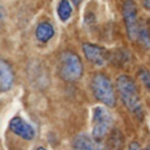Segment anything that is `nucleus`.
<instances>
[{
    "instance_id": "18",
    "label": "nucleus",
    "mask_w": 150,
    "mask_h": 150,
    "mask_svg": "<svg viewBox=\"0 0 150 150\" xmlns=\"http://www.w3.org/2000/svg\"><path fill=\"white\" fill-rule=\"evenodd\" d=\"M72 1H73V3H74V4H76V6H79V4H80V3H81L82 0H72Z\"/></svg>"
},
{
    "instance_id": "20",
    "label": "nucleus",
    "mask_w": 150,
    "mask_h": 150,
    "mask_svg": "<svg viewBox=\"0 0 150 150\" xmlns=\"http://www.w3.org/2000/svg\"><path fill=\"white\" fill-rule=\"evenodd\" d=\"M146 150H150V145H147L146 146Z\"/></svg>"
},
{
    "instance_id": "9",
    "label": "nucleus",
    "mask_w": 150,
    "mask_h": 150,
    "mask_svg": "<svg viewBox=\"0 0 150 150\" xmlns=\"http://www.w3.org/2000/svg\"><path fill=\"white\" fill-rule=\"evenodd\" d=\"M73 150H104L93 137L81 133L74 137L73 139Z\"/></svg>"
},
{
    "instance_id": "12",
    "label": "nucleus",
    "mask_w": 150,
    "mask_h": 150,
    "mask_svg": "<svg viewBox=\"0 0 150 150\" xmlns=\"http://www.w3.org/2000/svg\"><path fill=\"white\" fill-rule=\"evenodd\" d=\"M137 40L141 42L145 48H150V28L147 27L146 23L139 24V29H138V36Z\"/></svg>"
},
{
    "instance_id": "11",
    "label": "nucleus",
    "mask_w": 150,
    "mask_h": 150,
    "mask_svg": "<svg viewBox=\"0 0 150 150\" xmlns=\"http://www.w3.org/2000/svg\"><path fill=\"white\" fill-rule=\"evenodd\" d=\"M72 4L69 3V0H60L57 4V15H59L61 21H67L69 17L72 16Z\"/></svg>"
},
{
    "instance_id": "8",
    "label": "nucleus",
    "mask_w": 150,
    "mask_h": 150,
    "mask_svg": "<svg viewBox=\"0 0 150 150\" xmlns=\"http://www.w3.org/2000/svg\"><path fill=\"white\" fill-rule=\"evenodd\" d=\"M13 71L6 60L0 59V92H7L13 85Z\"/></svg>"
},
{
    "instance_id": "4",
    "label": "nucleus",
    "mask_w": 150,
    "mask_h": 150,
    "mask_svg": "<svg viewBox=\"0 0 150 150\" xmlns=\"http://www.w3.org/2000/svg\"><path fill=\"white\" fill-rule=\"evenodd\" d=\"M92 124H93L92 137L96 141H101L102 138L108 136L110 129L113 127V117L105 106H96L93 108Z\"/></svg>"
},
{
    "instance_id": "5",
    "label": "nucleus",
    "mask_w": 150,
    "mask_h": 150,
    "mask_svg": "<svg viewBox=\"0 0 150 150\" xmlns=\"http://www.w3.org/2000/svg\"><path fill=\"white\" fill-rule=\"evenodd\" d=\"M122 16H124L127 36L130 37V40H137L139 23H138L137 6L133 0H125L124 1V4H122Z\"/></svg>"
},
{
    "instance_id": "1",
    "label": "nucleus",
    "mask_w": 150,
    "mask_h": 150,
    "mask_svg": "<svg viewBox=\"0 0 150 150\" xmlns=\"http://www.w3.org/2000/svg\"><path fill=\"white\" fill-rule=\"evenodd\" d=\"M117 91H118L120 98L124 105L133 113L141 112V100H139L138 88L132 77L122 74L117 79Z\"/></svg>"
},
{
    "instance_id": "15",
    "label": "nucleus",
    "mask_w": 150,
    "mask_h": 150,
    "mask_svg": "<svg viewBox=\"0 0 150 150\" xmlns=\"http://www.w3.org/2000/svg\"><path fill=\"white\" fill-rule=\"evenodd\" d=\"M127 150H142V149L138 142H132V144L129 145V147H127Z\"/></svg>"
},
{
    "instance_id": "3",
    "label": "nucleus",
    "mask_w": 150,
    "mask_h": 150,
    "mask_svg": "<svg viewBox=\"0 0 150 150\" xmlns=\"http://www.w3.org/2000/svg\"><path fill=\"white\" fill-rule=\"evenodd\" d=\"M92 91L100 102L112 108L116 105V93L110 79L102 73H97L92 79Z\"/></svg>"
},
{
    "instance_id": "2",
    "label": "nucleus",
    "mask_w": 150,
    "mask_h": 150,
    "mask_svg": "<svg viewBox=\"0 0 150 150\" xmlns=\"http://www.w3.org/2000/svg\"><path fill=\"white\" fill-rule=\"evenodd\" d=\"M82 61L79 54L71 51H65L60 54L59 59V74L62 80L68 82H74L82 76Z\"/></svg>"
},
{
    "instance_id": "16",
    "label": "nucleus",
    "mask_w": 150,
    "mask_h": 150,
    "mask_svg": "<svg viewBox=\"0 0 150 150\" xmlns=\"http://www.w3.org/2000/svg\"><path fill=\"white\" fill-rule=\"evenodd\" d=\"M142 4H144L145 8L150 11V0H142Z\"/></svg>"
},
{
    "instance_id": "19",
    "label": "nucleus",
    "mask_w": 150,
    "mask_h": 150,
    "mask_svg": "<svg viewBox=\"0 0 150 150\" xmlns=\"http://www.w3.org/2000/svg\"><path fill=\"white\" fill-rule=\"evenodd\" d=\"M36 150H48V149H45V147H42V146H40V147H37Z\"/></svg>"
},
{
    "instance_id": "13",
    "label": "nucleus",
    "mask_w": 150,
    "mask_h": 150,
    "mask_svg": "<svg viewBox=\"0 0 150 150\" xmlns=\"http://www.w3.org/2000/svg\"><path fill=\"white\" fill-rule=\"evenodd\" d=\"M109 149L112 150H121L122 149V134L118 130H114L109 139Z\"/></svg>"
},
{
    "instance_id": "14",
    "label": "nucleus",
    "mask_w": 150,
    "mask_h": 150,
    "mask_svg": "<svg viewBox=\"0 0 150 150\" xmlns=\"http://www.w3.org/2000/svg\"><path fill=\"white\" fill-rule=\"evenodd\" d=\"M138 79H139V81L142 82V85L150 92V73H149V71H146V69H139Z\"/></svg>"
},
{
    "instance_id": "10",
    "label": "nucleus",
    "mask_w": 150,
    "mask_h": 150,
    "mask_svg": "<svg viewBox=\"0 0 150 150\" xmlns=\"http://www.w3.org/2000/svg\"><path fill=\"white\" fill-rule=\"evenodd\" d=\"M35 35H36V39L39 40L40 42H47L53 37L54 28L51 23H48V21H41V23L36 27Z\"/></svg>"
},
{
    "instance_id": "7",
    "label": "nucleus",
    "mask_w": 150,
    "mask_h": 150,
    "mask_svg": "<svg viewBox=\"0 0 150 150\" xmlns=\"http://www.w3.org/2000/svg\"><path fill=\"white\" fill-rule=\"evenodd\" d=\"M9 130L13 134L21 137L25 141H32L35 138V129L21 117L15 116L13 118L9 121Z\"/></svg>"
},
{
    "instance_id": "6",
    "label": "nucleus",
    "mask_w": 150,
    "mask_h": 150,
    "mask_svg": "<svg viewBox=\"0 0 150 150\" xmlns=\"http://www.w3.org/2000/svg\"><path fill=\"white\" fill-rule=\"evenodd\" d=\"M82 52H84L86 60L91 61L93 65L102 67L106 64L108 54H106V51L101 47L91 44V42H85V44H82Z\"/></svg>"
},
{
    "instance_id": "17",
    "label": "nucleus",
    "mask_w": 150,
    "mask_h": 150,
    "mask_svg": "<svg viewBox=\"0 0 150 150\" xmlns=\"http://www.w3.org/2000/svg\"><path fill=\"white\" fill-rule=\"evenodd\" d=\"M3 16H4V11H3V8L0 7V21L3 20Z\"/></svg>"
}]
</instances>
